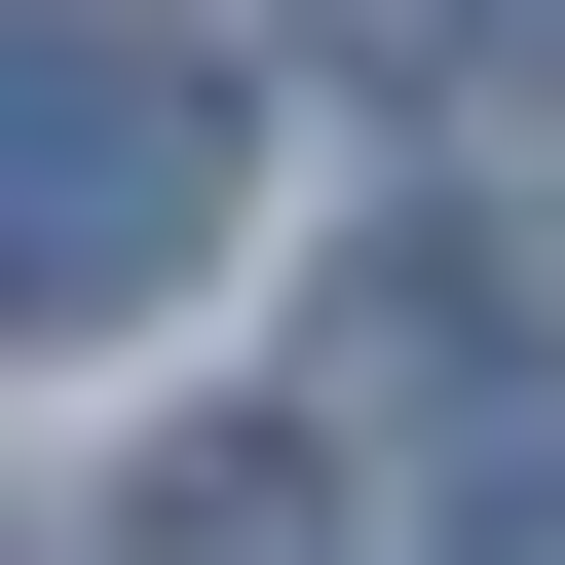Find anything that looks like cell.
<instances>
[{
	"label": "cell",
	"instance_id": "1",
	"mask_svg": "<svg viewBox=\"0 0 565 565\" xmlns=\"http://www.w3.org/2000/svg\"><path fill=\"white\" fill-rule=\"evenodd\" d=\"M226 189H264V76L189 39V0H0V340L189 302Z\"/></svg>",
	"mask_w": 565,
	"mask_h": 565
},
{
	"label": "cell",
	"instance_id": "2",
	"mask_svg": "<svg viewBox=\"0 0 565 565\" xmlns=\"http://www.w3.org/2000/svg\"><path fill=\"white\" fill-rule=\"evenodd\" d=\"M114 565H377V527H340V415H189V452L114 490Z\"/></svg>",
	"mask_w": 565,
	"mask_h": 565
},
{
	"label": "cell",
	"instance_id": "3",
	"mask_svg": "<svg viewBox=\"0 0 565 565\" xmlns=\"http://www.w3.org/2000/svg\"><path fill=\"white\" fill-rule=\"evenodd\" d=\"M452 565H565V452H490V527H452Z\"/></svg>",
	"mask_w": 565,
	"mask_h": 565
}]
</instances>
